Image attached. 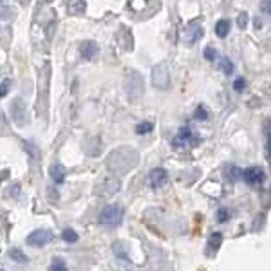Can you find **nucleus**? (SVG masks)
<instances>
[{
    "label": "nucleus",
    "mask_w": 271,
    "mask_h": 271,
    "mask_svg": "<svg viewBox=\"0 0 271 271\" xmlns=\"http://www.w3.org/2000/svg\"><path fill=\"white\" fill-rule=\"evenodd\" d=\"M239 26H241V27H246V15H241V16H239Z\"/></svg>",
    "instance_id": "cd10ccee"
},
{
    "label": "nucleus",
    "mask_w": 271,
    "mask_h": 271,
    "mask_svg": "<svg viewBox=\"0 0 271 271\" xmlns=\"http://www.w3.org/2000/svg\"><path fill=\"white\" fill-rule=\"evenodd\" d=\"M9 89H11V80H4V81H2V84H0V98L8 96Z\"/></svg>",
    "instance_id": "412c9836"
},
{
    "label": "nucleus",
    "mask_w": 271,
    "mask_h": 271,
    "mask_svg": "<svg viewBox=\"0 0 271 271\" xmlns=\"http://www.w3.org/2000/svg\"><path fill=\"white\" fill-rule=\"evenodd\" d=\"M139 161L138 152L130 147H121V149H116L109 154L107 157V168L112 174H118V176H123V174L130 172Z\"/></svg>",
    "instance_id": "f257e3e1"
},
{
    "label": "nucleus",
    "mask_w": 271,
    "mask_h": 271,
    "mask_svg": "<svg viewBox=\"0 0 271 271\" xmlns=\"http://www.w3.org/2000/svg\"><path fill=\"white\" fill-rule=\"evenodd\" d=\"M49 176H51V179H53L56 184L64 183V181H65V168L61 166V164H51Z\"/></svg>",
    "instance_id": "ddd939ff"
},
{
    "label": "nucleus",
    "mask_w": 271,
    "mask_h": 271,
    "mask_svg": "<svg viewBox=\"0 0 271 271\" xmlns=\"http://www.w3.org/2000/svg\"><path fill=\"white\" fill-rule=\"evenodd\" d=\"M98 44L92 42V40H85V42L80 44V54L81 58H85V60H92V58L98 54Z\"/></svg>",
    "instance_id": "f8f14e48"
},
{
    "label": "nucleus",
    "mask_w": 271,
    "mask_h": 271,
    "mask_svg": "<svg viewBox=\"0 0 271 271\" xmlns=\"http://www.w3.org/2000/svg\"><path fill=\"white\" fill-rule=\"evenodd\" d=\"M199 143V138L195 136L194 132H192L188 127H183V129L177 132V136L174 138L172 145L174 149H177V147H184V145H197Z\"/></svg>",
    "instance_id": "423d86ee"
},
{
    "label": "nucleus",
    "mask_w": 271,
    "mask_h": 271,
    "mask_svg": "<svg viewBox=\"0 0 271 271\" xmlns=\"http://www.w3.org/2000/svg\"><path fill=\"white\" fill-rule=\"evenodd\" d=\"M221 67H222V69H224V73H226V74H232V73H233V64L228 60V58H222Z\"/></svg>",
    "instance_id": "4be33fe9"
},
{
    "label": "nucleus",
    "mask_w": 271,
    "mask_h": 271,
    "mask_svg": "<svg viewBox=\"0 0 271 271\" xmlns=\"http://www.w3.org/2000/svg\"><path fill=\"white\" fill-rule=\"evenodd\" d=\"M204 58H206V60H214V58H215V49H212V47H210V49L204 51Z\"/></svg>",
    "instance_id": "bb28decb"
},
{
    "label": "nucleus",
    "mask_w": 271,
    "mask_h": 271,
    "mask_svg": "<svg viewBox=\"0 0 271 271\" xmlns=\"http://www.w3.org/2000/svg\"><path fill=\"white\" fill-rule=\"evenodd\" d=\"M143 89H145V84H143V76L136 71L129 73L125 80V91L129 94L130 99H138L139 96L143 94Z\"/></svg>",
    "instance_id": "f03ea898"
},
{
    "label": "nucleus",
    "mask_w": 271,
    "mask_h": 271,
    "mask_svg": "<svg viewBox=\"0 0 271 271\" xmlns=\"http://www.w3.org/2000/svg\"><path fill=\"white\" fill-rule=\"evenodd\" d=\"M9 259L16 260V262H20V264H26V262H27V257H26V253H24L22 249H18V248H13V249H9Z\"/></svg>",
    "instance_id": "dca6fc26"
},
{
    "label": "nucleus",
    "mask_w": 271,
    "mask_h": 271,
    "mask_svg": "<svg viewBox=\"0 0 271 271\" xmlns=\"http://www.w3.org/2000/svg\"><path fill=\"white\" fill-rule=\"evenodd\" d=\"M49 271H67V266L61 259H54L49 266Z\"/></svg>",
    "instance_id": "6ab92c4d"
},
{
    "label": "nucleus",
    "mask_w": 271,
    "mask_h": 271,
    "mask_svg": "<svg viewBox=\"0 0 271 271\" xmlns=\"http://www.w3.org/2000/svg\"><path fill=\"white\" fill-rule=\"evenodd\" d=\"M183 36H184V42H186L188 46H192V44H195L202 36V27L199 26V24H190V26L184 29Z\"/></svg>",
    "instance_id": "1a4fd4ad"
},
{
    "label": "nucleus",
    "mask_w": 271,
    "mask_h": 271,
    "mask_svg": "<svg viewBox=\"0 0 271 271\" xmlns=\"http://www.w3.org/2000/svg\"><path fill=\"white\" fill-rule=\"evenodd\" d=\"M61 239H64L65 242H76L78 241V233L71 228H65L64 232H61Z\"/></svg>",
    "instance_id": "a211bd4d"
},
{
    "label": "nucleus",
    "mask_w": 271,
    "mask_h": 271,
    "mask_svg": "<svg viewBox=\"0 0 271 271\" xmlns=\"http://www.w3.org/2000/svg\"><path fill=\"white\" fill-rule=\"evenodd\" d=\"M11 118L18 127H24L27 123L29 114H27V107H26V103H24V99H20V98L13 99V103H11Z\"/></svg>",
    "instance_id": "39448f33"
},
{
    "label": "nucleus",
    "mask_w": 271,
    "mask_h": 271,
    "mask_svg": "<svg viewBox=\"0 0 271 271\" xmlns=\"http://www.w3.org/2000/svg\"><path fill=\"white\" fill-rule=\"evenodd\" d=\"M152 84L157 89H166L170 85V74L164 65H156L152 71Z\"/></svg>",
    "instance_id": "6e6552de"
},
{
    "label": "nucleus",
    "mask_w": 271,
    "mask_h": 271,
    "mask_svg": "<svg viewBox=\"0 0 271 271\" xmlns=\"http://www.w3.org/2000/svg\"><path fill=\"white\" fill-rule=\"evenodd\" d=\"M242 177H244V181L248 184H259L264 181V172H262V168L252 166V168H248V170H244Z\"/></svg>",
    "instance_id": "9b49d317"
},
{
    "label": "nucleus",
    "mask_w": 271,
    "mask_h": 271,
    "mask_svg": "<svg viewBox=\"0 0 271 271\" xmlns=\"http://www.w3.org/2000/svg\"><path fill=\"white\" fill-rule=\"evenodd\" d=\"M262 11L264 13H267V15H271V2L269 0H262Z\"/></svg>",
    "instance_id": "a878e982"
},
{
    "label": "nucleus",
    "mask_w": 271,
    "mask_h": 271,
    "mask_svg": "<svg viewBox=\"0 0 271 271\" xmlns=\"http://www.w3.org/2000/svg\"><path fill=\"white\" fill-rule=\"evenodd\" d=\"M20 4H27V2H29V0H18Z\"/></svg>",
    "instance_id": "c85d7f7f"
},
{
    "label": "nucleus",
    "mask_w": 271,
    "mask_h": 271,
    "mask_svg": "<svg viewBox=\"0 0 271 271\" xmlns=\"http://www.w3.org/2000/svg\"><path fill=\"white\" fill-rule=\"evenodd\" d=\"M123 221V210L118 206H105L99 214V222L105 226H118Z\"/></svg>",
    "instance_id": "20e7f679"
},
{
    "label": "nucleus",
    "mask_w": 271,
    "mask_h": 271,
    "mask_svg": "<svg viewBox=\"0 0 271 271\" xmlns=\"http://www.w3.org/2000/svg\"><path fill=\"white\" fill-rule=\"evenodd\" d=\"M233 87H235V91H242V89L246 87V81L244 78H237L235 84H233Z\"/></svg>",
    "instance_id": "b1692460"
},
{
    "label": "nucleus",
    "mask_w": 271,
    "mask_h": 271,
    "mask_svg": "<svg viewBox=\"0 0 271 271\" xmlns=\"http://www.w3.org/2000/svg\"><path fill=\"white\" fill-rule=\"evenodd\" d=\"M53 241V233L49 232V230H36V232H33L31 235H27L26 242L29 246H35V248H40V246L47 244V242Z\"/></svg>",
    "instance_id": "0eeeda50"
},
{
    "label": "nucleus",
    "mask_w": 271,
    "mask_h": 271,
    "mask_svg": "<svg viewBox=\"0 0 271 271\" xmlns=\"http://www.w3.org/2000/svg\"><path fill=\"white\" fill-rule=\"evenodd\" d=\"M230 219V212L226 210V208H222V210L217 212V221L219 222H226Z\"/></svg>",
    "instance_id": "5701e85b"
},
{
    "label": "nucleus",
    "mask_w": 271,
    "mask_h": 271,
    "mask_svg": "<svg viewBox=\"0 0 271 271\" xmlns=\"http://www.w3.org/2000/svg\"><path fill=\"white\" fill-rule=\"evenodd\" d=\"M208 246H210L212 252H217L219 246H222V235L221 233H212L208 237Z\"/></svg>",
    "instance_id": "4468645a"
},
{
    "label": "nucleus",
    "mask_w": 271,
    "mask_h": 271,
    "mask_svg": "<svg viewBox=\"0 0 271 271\" xmlns=\"http://www.w3.org/2000/svg\"><path fill=\"white\" fill-rule=\"evenodd\" d=\"M264 134H266V150L269 154V159H271V119H267L264 123Z\"/></svg>",
    "instance_id": "f3484780"
},
{
    "label": "nucleus",
    "mask_w": 271,
    "mask_h": 271,
    "mask_svg": "<svg viewBox=\"0 0 271 271\" xmlns=\"http://www.w3.org/2000/svg\"><path fill=\"white\" fill-rule=\"evenodd\" d=\"M0 2H2V0H0Z\"/></svg>",
    "instance_id": "c756f323"
},
{
    "label": "nucleus",
    "mask_w": 271,
    "mask_h": 271,
    "mask_svg": "<svg viewBox=\"0 0 271 271\" xmlns=\"http://www.w3.org/2000/svg\"><path fill=\"white\" fill-rule=\"evenodd\" d=\"M215 33H217L219 38H226L230 33V22L228 20H221V22L215 26Z\"/></svg>",
    "instance_id": "2eb2a0df"
},
{
    "label": "nucleus",
    "mask_w": 271,
    "mask_h": 271,
    "mask_svg": "<svg viewBox=\"0 0 271 271\" xmlns=\"http://www.w3.org/2000/svg\"><path fill=\"white\" fill-rule=\"evenodd\" d=\"M119 188H121V181H119L116 176H109L98 183V186H96V194H98L99 197H112V195L118 194Z\"/></svg>",
    "instance_id": "7ed1b4c3"
},
{
    "label": "nucleus",
    "mask_w": 271,
    "mask_h": 271,
    "mask_svg": "<svg viewBox=\"0 0 271 271\" xmlns=\"http://www.w3.org/2000/svg\"><path fill=\"white\" fill-rule=\"evenodd\" d=\"M152 129H154L152 123L143 121V123H139V125L136 127V132H138V134H149V132H152Z\"/></svg>",
    "instance_id": "aec40b11"
},
{
    "label": "nucleus",
    "mask_w": 271,
    "mask_h": 271,
    "mask_svg": "<svg viewBox=\"0 0 271 271\" xmlns=\"http://www.w3.org/2000/svg\"><path fill=\"white\" fill-rule=\"evenodd\" d=\"M168 181V176L163 168H154L152 172L149 174V184L152 188H161Z\"/></svg>",
    "instance_id": "9d476101"
},
{
    "label": "nucleus",
    "mask_w": 271,
    "mask_h": 271,
    "mask_svg": "<svg viewBox=\"0 0 271 271\" xmlns=\"http://www.w3.org/2000/svg\"><path fill=\"white\" fill-rule=\"evenodd\" d=\"M195 118H197V119H206L208 118V112L204 111L202 107H199L197 112H195Z\"/></svg>",
    "instance_id": "393cba45"
}]
</instances>
